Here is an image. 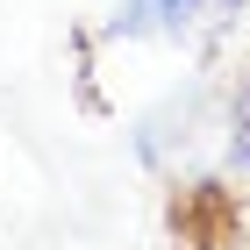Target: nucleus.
I'll list each match as a JSON object with an SVG mask.
<instances>
[{
    "mask_svg": "<svg viewBox=\"0 0 250 250\" xmlns=\"http://www.w3.org/2000/svg\"><path fill=\"white\" fill-rule=\"evenodd\" d=\"M222 179H250V86L222 100Z\"/></svg>",
    "mask_w": 250,
    "mask_h": 250,
    "instance_id": "obj_2",
    "label": "nucleus"
},
{
    "mask_svg": "<svg viewBox=\"0 0 250 250\" xmlns=\"http://www.w3.org/2000/svg\"><path fill=\"white\" fill-rule=\"evenodd\" d=\"M250 0H115L107 36L115 43H165V50H214L222 36H236Z\"/></svg>",
    "mask_w": 250,
    "mask_h": 250,
    "instance_id": "obj_1",
    "label": "nucleus"
},
{
    "mask_svg": "<svg viewBox=\"0 0 250 250\" xmlns=\"http://www.w3.org/2000/svg\"><path fill=\"white\" fill-rule=\"evenodd\" d=\"M193 250H229V243H193Z\"/></svg>",
    "mask_w": 250,
    "mask_h": 250,
    "instance_id": "obj_3",
    "label": "nucleus"
}]
</instances>
